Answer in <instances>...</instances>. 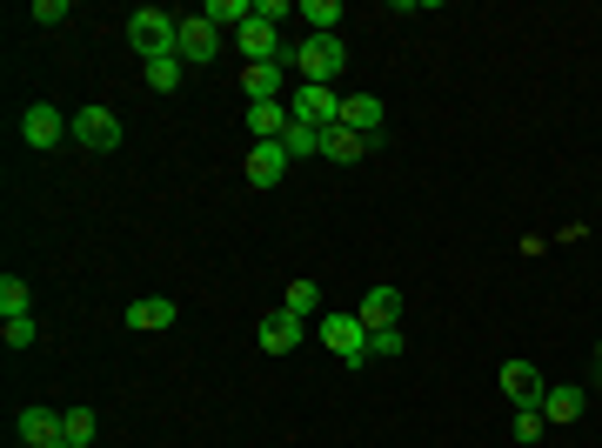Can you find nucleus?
<instances>
[{
	"label": "nucleus",
	"instance_id": "4468645a",
	"mask_svg": "<svg viewBox=\"0 0 602 448\" xmlns=\"http://www.w3.org/2000/svg\"><path fill=\"white\" fill-rule=\"evenodd\" d=\"M21 441L27 448H61V409H21Z\"/></svg>",
	"mask_w": 602,
	"mask_h": 448
},
{
	"label": "nucleus",
	"instance_id": "1a4fd4ad",
	"mask_svg": "<svg viewBox=\"0 0 602 448\" xmlns=\"http://www.w3.org/2000/svg\"><path fill=\"white\" fill-rule=\"evenodd\" d=\"M295 161H289V148L281 141H255L248 148V188H281V175H289Z\"/></svg>",
	"mask_w": 602,
	"mask_h": 448
},
{
	"label": "nucleus",
	"instance_id": "aec40b11",
	"mask_svg": "<svg viewBox=\"0 0 602 448\" xmlns=\"http://www.w3.org/2000/svg\"><path fill=\"white\" fill-rule=\"evenodd\" d=\"M94 409H61V448H94Z\"/></svg>",
	"mask_w": 602,
	"mask_h": 448
},
{
	"label": "nucleus",
	"instance_id": "b1692460",
	"mask_svg": "<svg viewBox=\"0 0 602 448\" xmlns=\"http://www.w3.org/2000/svg\"><path fill=\"white\" fill-rule=\"evenodd\" d=\"M27 308H34V289H27L21 274H0V321H8V315H27Z\"/></svg>",
	"mask_w": 602,
	"mask_h": 448
},
{
	"label": "nucleus",
	"instance_id": "7c9ffc66",
	"mask_svg": "<svg viewBox=\"0 0 602 448\" xmlns=\"http://www.w3.org/2000/svg\"><path fill=\"white\" fill-rule=\"evenodd\" d=\"M595 382H602V348H595Z\"/></svg>",
	"mask_w": 602,
	"mask_h": 448
},
{
	"label": "nucleus",
	"instance_id": "a211bd4d",
	"mask_svg": "<svg viewBox=\"0 0 602 448\" xmlns=\"http://www.w3.org/2000/svg\"><path fill=\"white\" fill-rule=\"evenodd\" d=\"M201 21H208L215 34H221V27H234V34H241V27L255 21V0H208V8H201Z\"/></svg>",
	"mask_w": 602,
	"mask_h": 448
},
{
	"label": "nucleus",
	"instance_id": "4be33fe9",
	"mask_svg": "<svg viewBox=\"0 0 602 448\" xmlns=\"http://www.w3.org/2000/svg\"><path fill=\"white\" fill-rule=\"evenodd\" d=\"M295 21H308V34H335V21H342V0H302V8H295Z\"/></svg>",
	"mask_w": 602,
	"mask_h": 448
},
{
	"label": "nucleus",
	"instance_id": "7ed1b4c3",
	"mask_svg": "<svg viewBox=\"0 0 602 448\" xmlns=\"http://www.w3.org/2000/svg\"><path fill=\"white\" fill-rule=\"evenodd\" d=\"M321 348H329L342 369H361V361H369V329H361V315H348V308L321 315Z\"/></svg>",
	"mask_w": 602,
	"mask_h": 448
},
{
	"label": "nucleus",
	"instance_id": "20e7f679",
	"mask_svg": "<svg viewBox=\"0 0 602 448\" xmlns=\"http://www.w3.org/2000/svg\"><path fill=\"white\" fill-rule=\"evenodd\" d=\"M289 114L302 120V128H321V135H329V128H342V94H335V88H295V94H289Z\"/></svg>",
	"mask_w": 602,
	"mask_h": 448
},
{
	"label": "nucleus",
	"instance_id": "bb28decb",
	"mask_svg": "<svg viewBox=\"0 0 602 448\" xmlns=\"http://www.w3.org/2000/svg\"><path fill=\"white\" fill-rule=\"evenodd\" d=\"M255 21L281 27V21H295V8H289V0H255Z\"/></svg>",
	"mask_w": 602,
	"mask_h": 448
},
{
	"label": "nucleus",
	"instance_id": "c85d7f7f",
	"mask_svg": "<svg viewBox=\"0 0 602 448\" xmlns=\"http://www.w3.org/2000/svg\"><path fill=\"white\" fill-rule=\"evenodd\" d=\"M515 441H542V409H522L515 415Z\"/></svg>",
	"mask_w": 602,
	"mask_h": 448
},
{
	"label": "nucleus",
	"instance_id": "ddd939ff",
	"mask_svg": "<svg viewBox=\"0 0 602 448\" xmlns=\"http://www.w3.org/2000/svg\"><path fill=\"white\" fill-rule=\"evenodd\" d=\"M128 329H135V335L175 329V302H168V295H141V302H128Z\"/></svg>",
	"mask_w": 602,
	"mask_h": 448
},
{
	"label": "nucleus",
	"instance_id": "f03ea898",
	"mask_svg": "<svg viewBox=\"0 0 602 448\" xmlns=\"http://www.w3.org/2000/svg\"><path fill=\"white\" fill-rule=\"evenodd\" d=\"M128 48H135L141 61L175 54V48H181V14H168V8H135V14H128Z\"/></svg>",
	"mask_w": 602,
	"mask_h": 448
},
{
	"label": "nucleus",
	"instance_id": "393cba45",
	"mask_svg": "<svg viewBox=\"0 0 602 448\" xmlns=\"http://www.w3.org/2000/svg\"><path fill=\"white\" fill-rule=\"evenodd\" d=\"M281 148H289V161H308V154H321V128H302V120H289Z\"/></svg>",
	"mask_w": 602,
	"mask_h": 448
},
{
	"label": "nucleus",
	"instance_id": "9b49d317",
	"mask_svg": "<svg viewBox=\"0 0 602 448\" xmlns=\"http://www.w3.org/2000/svg\"><path fill=\"white\" fill-rule=\"evenodd\" d=\"M355 315H361V329H369V335H382V329H401V289H369Z\"/></svg>",
	"mask_w": 602,
	"mask_h": 448
},
{
	"label": "nucleus",
	"instance_id": "6e6552de",
	"mask_svg": "<svg viewBox=\"0 0 602 448\" xmlns=\"http://www.w3.org/2000/svg\"><path fill=\"white\" fill-rule=\"evenodd\" d=\"M188 67H208L215 54H221V34L208 27V21H201V14H181V48H175Z\"/></svg>",
	"mask_w": 602,
	"mask_h": 448
},
{
	"label": "nucleus",
	"instance_id": "f257e3e1",
	"mask_svg": "<svg viewBox=\"0 0 602 448\" xmlns=\"http://www.w3.org/2000/svg\"><path fill=\"white\" fill-rule=\"evenodd\" d=\"M289 67L302 74V88H335V74L348 67V48H342V34H308L289 48Z\"/></svg>",
	"mask_w": 602,
	"mask_h": 448
},
{
	"label": "nucleus",
	"instance_id": "5701e85b",
	"mask_svg": "<svg viewBox=\"0 0 602 448\" xmlns=\"http://www.w3.org/2000/svg\"><path fill=\"white\" fill-rule=\"evenodd\" d=\"M281 308L308 321V315L321 308V281H289V289H281Z\"/></svg>",
	"mask_w": 602,
	"mask_h": 448
},
{
	"label": "nucleus",
	"instance_id": "6ab92c4d",
	"mask_svg": "<svg viewBox=\"0 0 602 448\" xmlns=\"http://www.w3.org/2000/svg\"><path fill=\"white\" fill-rule=\"evenodd\" d=\"M582 409H589L582 388H549L542 395V422H582Z\"/></svg>",
	"mask_w": 602,
	"mask_h": 448
},
{
	"label": "nucleus",
	"instance_id": "0eeeda50",
	"mask_svg": "<svg viewBox=\"0 0 602 448\" xmlns=\"http://www.w3.org/2000/svg\"><path fill=\"white\" fill-rule=\"evenodd\" d=\"M74 141L88 148V154H107V148H120V120L107 107H80L74 114Z\"/></svg>",
	"mask_w": 602,
	"mask_h": 448
},
{
	"label": "nucleus",
	"instance_id": "f3484780",
	"mask_svg": "<svg viewBox=\"0 0 602 448\" xmlns=\"http://www.w3.org/2000/svg\"><path fill=\"white\" fill-rule=\"evenodd\" d=\"M241 88H248V101H281V61H248Z\"/></svg>",
	"mask_w": 602,
	"mask_h": 448
},
{
	"label": "nucleus",
	"instance_id": "412c9836",
	"mask_svg": "<svg viewBox=\"0 0 602 448\" xmlns=\"http://www.w3.org/2000/svg\"><path fill=\"white\" fill-rule=\"evenodd\" d=\"M181 67H188L181 54H161V61H141V80H148L154 94H175L181 88Z\"/></svg>",
	"mask_w": 602,
	"mask_h": 448
},
{
	"label": "nucleus",
	"instance_id": "cd10ccee",
	"mask_svg": "<svg viewBox=\"0 0 602 448\" xmlns=\"http://www.w3.org/2000/svg\"><path fill=\"white\" fill-rule=\"evenodd\" d=\"M401 348H409V342H401V329H382V335H369V355H401Z\"/></svg>",
	"mask_w": 602,
	"mask_h": 448
},
{
	"label": "nucleus",
	"instance_id": "39448f33",
	"mask_svg": "<svg viewBox=\"0 0 602 448\" xmlns=\"http://www.w3.org/2000/svg\"><path fill=\"white\" fill-rule=\"evenodd\" d=\"M74 135V114H61V107H48V101H34L27 114H21V141L27 148H61Z\"/></svg>",
	"mask_w": 602,
	"mask_h": 448
},
{
	"label": "nucleus",
	"instance_id": "423d86ee",
	"mask_svg": "<svg viewBox=\"0 0 602 448\" xmlns=\"http://www.w3.org/2000/svg\"><path fill=\"white\" fill-rule=\"evenodd\" d=\"M302 335H308V321H302V315H289V308H268V315H261V329H255V342H261L268 355L302 348Z\"/></svg>",
	"mask_w": 602,
	"mask_h": 448
},
{
	"label": "nucleus",
	"instance_id": "dca6fc26",
	"mask_svg": "<svg viewBox=\"0 0 602 448\" xmlns=\"http://www.w3.org/2000/svg\"><path fill=\"white\" fill-rule=\"evenodd\" d=\"M369 148H375V141H369V135H355V128H329V135H321V154H329L335 168H348V161H361Z\"/></svg>",
	"mask_w": 602,
	"mask_h": 448
},
{
	"label": "nucleus",
	"instance_id": "2eb2a0df",
	"mask_svg": "<svg viewBox=\"0 0 602 448\" xmlns=\"http://www.w3.org/2000/svg\"><path fill=\"white\" fill-rule=\"evenodd\" d=\"M289 107H281V101H248V128H255V141H281V135H289Z\"/></svg>",
	"mask_w": 602,
	"mask_h": 448
},
{
	"label": "nucleus",
	"instance_id": "c756f323",
	"mask_svg": "<svg viewBox=\"0 0 602 448\" xmlns=\"http://www.w3.org/2000/svg\"><path fill=\"white\" fill-rule=\"evenodd\" d=\"M34 21H40V27H61L67 8H61V0H34Z\"/></svg>",
	"mask_w": 602,
	"mask_h": 448
},
{
	"label": "nucleus",
	"instance_id": "9d476101",
	"mask_svg": "<svg viewBox=\"0 0 602 448\" xmlns=\"http://www.w3.org/2000/svg\"><path fill=\"white\" fill-rule=\"evenodd\" d=\"M502 395L515 401V415L522 409H542V395H549V382L529 369V361H509V369H502Z\"/></svg>",
	"mask_w": 602,
	"mask_h": 448
},
{
	"label": "nucleus",
	"instance_id": "f8f14e48",
	"mask_svg": "<svg viewBox=\"0 0 602 448\" xmlns=\"http://www.w3.org/2000/svg\"><path fill=\"white\" fill-rule=\"evenodd\" d=\"M382 120H388V107H382L375 94H342V128H355V135L382 141Z\"/></svg>",
	"mask_w": 602,
	"mask_h": 448
},
{
	"label": "nucleus",
	"instance_id": "a878e982",
	"mask_svg": "<svg viewBox=\"0 0 602 448\" xmlns=\"http://www.w3.org/2000/svg\"><path fill=\"white\" fill-rule=\"evenodd\" d=\"M0 342H8L14 355H21V348H34V342H40V329H34V315H8V321H0Z\"/></svg>",
	"mask_w": 602,
	"mask_h": 448
}]
</instances>
